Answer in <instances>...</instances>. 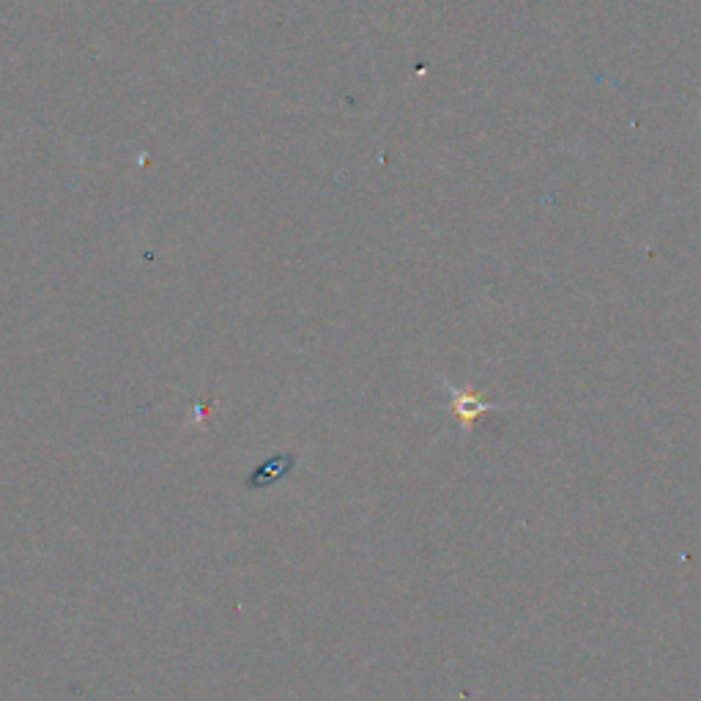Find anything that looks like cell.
<instances>
[{
  "label": "cell",
  "mask_w": 701,
  "mask_h": 701,
  "mask_svg": "<svg viewBox=\"0 0 701 701\" xmlns=\"http://www.w3.org/2000/svg\"><path fill=\"white\" fill-rule=\"evenodd\" d=\"M447 392H450V409L452 414L458 417V420L467 425V430H471V425L477 422V417L488 414V411H502L507 409V405L502 403H488V400H482L480 394H471V392H463L458 390V387L447 384Z\"/></svg>",
  "instance_id": "cell-1"
},
{
  "label": "cell",
  "mask_w": 701,
  "mask_h": 701,
  "mask_svg": "<svg viewBox=\"0 0 701 701\" xmlns=\"http://www.w3.org/2000/svg\"><path fill=\"white\" fill-rule=\"evenodd\" d=\"M293 467H297V455H293V452H282V455L269 458L267 463H261V467L252 471V474L247 477L244 485L261 491V488H269L272 482H280L282 477H288V471Z\"/></svg>",
  "instance_id": "cell-2"
}]
</instances>
